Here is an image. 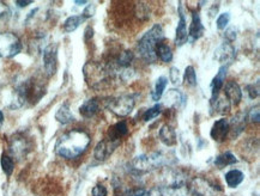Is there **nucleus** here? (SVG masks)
Segmentation results:
<instances>
[{
  "label": "nucleus",
  "mask_w": 260,
  "mask_h": 196,
  "mask_svg": "<svg viewBox=\"0 0 260 196\" xmlns=\"http://www.w3.org/2000/svg\"><path fill=\"white\" fill-rule=\"evenodd\" d=\"M91 143V138L86 130L72 129L56 140L55 152L65 159H76L83 155Z\"/></svg>",
  "instance_id": "f257e3e1"
},
{
  "label": "nucleus",
  "mask_w": 260,
  "mask_h": 196,
  "mask_svg": "<svg viewBox=\"0 0 260 196\" xmlns=\"http://www.w3.org/2000/svg\"><path fill=\"white\" fill-rule=\"evenodd\" d=\"M163 41H165V30L161 24H155L151 29L144 34L143 38L138 42L137 49L143 60H145L148 64H154L157 60V45Z\"/></svg>",
  "instance_id": "f03ea898"
},
{
  "label": "nucleus",
  "mask_w": 260,
  "mask_h": 196,
  "mask_svg": "<svg viewBox=\"0 0 260 196\" xmlns=\"http://www.w3.org/2000/svg\"><path fill=\"white\" fill-rule=\"evenodd\" d=\"M83 73L86 81L92 89H100L114 75L109 65H103L100 62L90 61L87 62L83 67Z\"/></svg>",
  "instance_id": "7ed1b4c3"
},
{
  "label": "nucleus",
  "mask_w": 260,
  "mask_h": 196,
  "mask_svg": "<svg viewBox=\"0 0 260 196\" xmlns=\"http://www.w3.org/2000/svg\"><path fill=\"white\" fill-rule=\"evenodd\" d=\"M165 164H167V160L163 153L156 152L151 155H142L130 161L129 171L135 176H142Z\"/></svg>",
  "instance_id": "20e7f679"
},
{
  "label": "nucleus",
  "mask_w": 260,
  "mask_h": 196,
  "mask_svg": "<svg viewBox=\"0 0 260 196\" xmlns=\"http://www.w3.org/2000/svg\"><path fill=\"white\" fill-rule=\"evenodd\" d=\"M162 182L171 196H187L188 187L186 176L179 170H167L163 172Z\"/></svg>",
  "instance_id": "39448f33"
},
{
  "label": "nucleus",
  "mask_w": 260,
  "mask_h": 196,
  "mask_svg": "<svg viewBox=\"0 0 260 196\" xmlns=\"http://www.w3.org/2000/svg\"><path fill=\"white\" fill-rule=\"evenodd\" d=\"M106 108L119 118H126L133 112L135 99L132 95H121L118 97L107 98Z\"/></svg>",
  "instance_id": "423d86ee"
},
{
  "label": "nucleus",
  "mask_w": 260,
  "mask_h": 196,
  "mask_svg": "<svg viewBox=\"0 0 260 196\" xmlns=\"http://www.w3.org/2000/svg\"><path fill=\"white\" fill-rule=\"evenodd\" d=\"M22 42L18 36L12 33L0 34V56L2 58H13L21 53Z\"/></svg>",
  "instance_id": "0eeeda50"
},
{
  "label": "nucleus",
  "mask_w": 260,
  "mask_h": 196,
  "mask_svg": "<svg viewBox=\"0 0 260 196\" xmlns=\"http://www.w3.org/2000/svg\"><path fill=\"white\" fill-rule=\"evenodd\" d=\"M188 193L193 196H214L216 190V184L211 183L203 177L193 178L188 184Z\"/></svg>",
  "instance_id": "6e6552de"
},
{
  "label": "nucleus",
  "mask_w": 260,
  "mask_h": 196,
  "mask_svg": "<svg viewBox=\"0 0 260 196\" xmlns=\"http://www.w3.org/2000/svg\"><path fill=\"white\" fill-rule=\"evenodd\" d=\"M58 47L56 44H49L43 52L44 71L48 76H53L58 67Z\"/></svg>",
  "instance_id": "1a4fd4ad"
},
{
  "label": "nucleus",
  "mask_w": 260,
  "mask_h": 196,
  "mask_svg": "<svg viewBox=\"0 0 260 196\" xmlns=\"http://www.w3.org/2000/svg\"><path fill=\"white\" fill-rule=\"evenodd\" d=\"M120 145V143H114V141L108 140V139H103L100 143L96 145L94 150V157L96 160L104 161L107 160L113 152L115 151V149Z\"/></svg>",
  "instance_id": "9d476101"
},
{
  "label": "nucleus",
  "mask_w": 260,
  "mask_h": 196,
  "mask_svg": "<svg viewBox=\"0 0 260 196\" xmlns=\"http://www.w3.org/2000/svg\"><path fill=\"white\" fill-rule=\"evenodd\" d=\"M192 21L191 24H189V29H188V42H194L197 39H199L204 35L205 28L202 23V18H200V13L199 11L193 10L192 11Z\"/></svg>",
  "instance_id": "9b49d317"
},
{
  "label": "nucleus",
  "mask_w": 260,
  "mask_h": 196,
  "mask_svg": "<svg viewBox=\"0 0 260 196\" xmlns=\"http://www.w3.org/2000/svg\"><path fill=\"white\" fill-rule=\"evenodd\" d=\"M229 135V121L227 118H219L214 123L210 130V136L216 143H224Z\"/></svg>",
  "instance_id": "f8f14e48"
},
{
  "label": "nucleus",
  "mask_w": 260,
  "mask_h": 196,
  "mask_svg": "<svg viewBox=\"0 0 260 196\" xmlns=\"http://www.w3.org/2000/svg\"><path fill=\"white\" fill-rule=\"evenodd\" d=\"M235 54L236 52L234 45H231V43H229V42H224L215 52V59L223 64V66H225V65L231 64L234 61Z\"/></svg>",
  "instance_id": "ddd939ff"
},
{
  "label": "nucleus",
  "mask_w": 260,
  "mask_h": 196,
  "mask_svg": "<svg viewBox=\"0 0 260 196\" xmlns=\"http://www.w3.org/2000/svg\"><path fill=\"white\" fill-rule=\"evenodd\" d=\"M179 23L176 28V36H175V44L177 47H181L187 42L188 34H187V23H186V17L183 13L182 2H179Z\"/></svg>",
  "instance_id": "4468645a"
},
{
  "label": "nucleus",
  "mask_w": 260,
  "mask_h": 196,
  "mask_svg": "<svg viewBox=\"0 0 260 196\" xmlns=\"http://www.w3.org/2000/svg\"><path fill=\"white\" fill-rule=\"evenodd\" d=\"M246 123H247V114L239 113L231 118V121L229 122V135L230 139L239 138L240 134L244 132L246 128Z\"/></svg>",
  "instance_id": "2eb2a0df"
},
{
  "label": "nucleus",
  "mask_w": 260,
  "mask_h": 196,
  "mask_svg": "<svg viewBox=\"0 0 260 196\" xmlns=\"http://www.w3.org/2000/svg\"><path fill=\"white\" fill-rule=\"evenodd\" d=\"M10 151L17 159H22L29 151V144L22 135H15L10 141Z\"/></svg>",
  "instance_id": "dca6fc26"
},
{
  "label": "nucleus",
  "mask_w": 260,
  "mask_h": 196,
  "mask_svg": "<svg viewBox=\"0 0 260 196\" xmlns=\"http://www.w3.org/2000/svg\"><path fill=\"white\" fill-rule=\"evenodd\" d=\"M224 97L231 106H237L242 99V90L236 81L230 80L224 85Z\"/></svg>",
  "instance_id": "f3484780"
},
{
  "label": "nucleus",
  "mask_w": 260,
  "mask_h": 196,
  "mask_svg": "<svg viewBox=\"0 0 260 196\" xmlns=\"http://www.w3.org/2000/svg\"><path fill=\"white\" fill-rule=\"evenodd\" d=\"M186 101H187V97H186L182 92H180V91L176 89H171L168 90V92H167L165 97H163V106L173 108L179 107L180 104H181V107H185Z\"/></svg>",
  "instance_id": "a211bd4d"
},
{
  "label": "nucleus",
  "mask_w": 260,
  "mask_h": 196,
  "mask_svg": "<svg viewBox=\"0 0 260 196\" xmlns=\"http://www.w3.org/2000/svg\"><path fill=\"white\" fill-rule=\"evenodd\" d=\"M127 133H129V127H127L126 121H120L109 127L106 139L114 141V143H120L121 139L127 135Z\"/></svg>",
  "instance_id": "6ab92c4d"
},
{
  "label": "nucleus",
  "mask_w": 260,
  "mask_h": 196,
  "mask_svg": "<svg viewBox=\"0 0 260 196\" xmlns=\"http://www.w3.org/2000/svg\"><path fill=\"white\" fill-rule=\"evenodd\" d=\"M227 72H228L227 66H222L218 70V72H217L216 77L213 79V81H211V99L216 98L217 96L219 95V92H221L223 86H224L225 78H227Z\"/></svg>",
  "instance_id": "aec40b11"
},
{
  "label": "nucleus",
  "mask_w": 260,
  "mask_h": 196,
  "mask_svg": "<svg viewBox=\"0 0 260 196\" xmlns=\"http://www.w3.org/2000/svg\"><path fill=\"white\" fill-rule=\"evenodd\" d=\"M231 104L229 103V101L224 96L218 95L216 98L210 99V110L211 114L216 113L219 115H227L230 112Z\"/></svg>",
  "instance_id": "412c9836"
},
{
  "label": "nucleus",
  "mask_w": 260,
  "mask_h": 196,
  "mask_svg": "<svg viewBox=\"0 0 260 196\" xmlns=\"http://www.w3.org/2000/svg\"><path fill=\"white\" fill-rule=\"evenodd\" d=\"M158 136H160V140L169 147L174 146V145H176L177 143L176 132H175V129L172 126H169V124H163V126L161 127L160 132H158Z\"/></svg>",
  "instance_id": "4be33fe9"
},
{
  "label": "nucleus",
  "mask_w": 260,
  "mask_h": 196,
  "mask_svg": "<svg viewBox=\"0 0 260 196\" xmlns=\"http://www.w3.org/2000/svg\"><path fill=\"white\" fill-rule=\"evenodd\" d=\"M100 110V99L98 98H91L87 101L81 108H79V113L83 118H90L95 116Z\"/></svg>",
  "instance_id": "5701e85b"
},
{
  "label": "nucleus",
  "mask_w": 260,
  "mask_h": 196,
  "mask_svg": "<svg viewBox=\"0 0 260 196\" xmlns=\"http://www.w3.org/2000/svg\"><path fill=\"white\" fill-rule=\"evenodd\" d=\"M245 180L244 172L240 170H230L225 174V182L229 188H236Z\"/></svg>",
  "instance_id": "b1692460"
},
{
  "label": "nucleus",
  "mask_w": 260,
  "mask_h": 196,
  "mask_svg": "<svg viewBox=\"0 0 260 196\" xmlns=\"http://www.w3.org/2000/svg\"><path fill=\"white\" fill-rule=\"evenodd\" d=\"M236 163H237V158L230 151L222 153V155L217 156L216 159H215V165L218 167V169H223V167L233 165V164Z\"/></svg>",
  "instance_id": "393cba45"
},
{
  "label": "nucleus",
  "mask_w": 260,
  "mask_h": 196,
  "mask_svg": "<svg viewBox=\"0 0 260 196\" xmlns=\"http://www.w3.org/2000/svg\"><path fill=\"white\" fill-rule=\"evenodd\" d=\"M156 56L162 62L169 64V62H172V60H173V50L165 42H161L156 48Z\"/></svg>",
  "instance_id": "a878e982"
},
{
  "label": "nucleus",
  "mask_w": 260,
  "mask_h": 196,
  "mask_svg": "<svg viewBox=\"0 0 260 196\" xmlns=\"http://www.w3.org/2000/svg\"><path fill=\"white\" fill-rule=\"evenodd\" d=\"M55 118L56 121L60 122L61 124H67L73 121V118H73L69 103H64L63 106L59 108V110L55 114Z\"/></svg>",
  "instance_id": "bb28decb"
},
{
  "label": "nucleus",
  "mask_w": 260,
  "mask_h": 196,
  "mask_svg": "<svg viewBox=\"0 0 260 196\" xmlns=\"http://www.w3.org/2000/svg\"><path fill=\"white\" fill-rule=\"evenodd\" d=\"M167 84H168V78H167V77L161 76L160 78L157 79L156 85H155V90L154 92H152V99H154L155 102H158L163 97V93H165Z\"/></svg>",
  "instance_id": "cd10ccee"
},
{
  "label": "nucleus",
  "mask_w": 260,
  "mask_h": 196,
  "mask_svg": "<svg viewBox=\"0 0 260 196\" xmlns=\"http://www.w3.org/2000/svg\"><path fill=\"white\" fill-rule=\"evenodd\" d=\"M84 21H86V18H84L82 15L69 17L64 23V30L66 31V33H72V31L77 29L79 25H81Z\"/></svg>",
  "instance_id": "c85d7f7f"
},
{
  "label": "nucleus",
  "mask_w": 260,
  "mask_h": 196,
  "mask_svg": "<svg viewBox=\"0 0 260 196\" xmlns=\"http://www.w3.org/2000/svg\"><path fill=\"white\" fill-rule=\"evenodd\" d=\"M183 84L187 85V86H191V87H196L198 85L197 75H196V71H194L193 66L186 67L185 75H183Z\"/></svg>",
  "instance_id": "c756f323"
},
{
  "label": "nucleus",
  "mask_w": 260,
  "mask_h": 196,
  "mask_svg": "<svg viewBox=\"0 0 260 196\" xmlns=\"http://www.w3.org/2000/svg\"><path fill=\"white\" fill-rule=\"evenodd\" d=\"M0 164H1V169L4 171V174L6 176H11L13 172V169H15V161H13V158L10 157L7 155H2L1 159H0Z\"/></svg>",
  "instance_id": "7c9ffc66"
},
{
  "label": "nucleus",
  "mask_w": 260,
  "mask_h": 196,
  "mask_svg": "<svg viewBox=\"0 0 260 196\" xmlns=\"http://www.w3.org/2000/svg\"><path fill=\"white\" fill-rule=\"evenodd\" d=\"M134 16L137 17L138 19H140V21H148L150 18L148 5L143 1L137 2V5H135L134 7Z\"/></svg>",
  "instance_id": "2f4dec72"
},
{
  "label": "nucleus",
  "mask_w": 260,
  "mask_h": 196,
  "mask_svg": "<svg viewBox=\"0 0 260 196\" xmlns=\"http://www.w3.org/2000/svg\"><path fill=\"white\" fill-rule=\"evenodd\" d=\"M161 110H162V106H161V104H156V106L150 108V109H148L143 114V121L149 122L154 120V118H156L157 116L161 115Z\"/></svg>",
  "instance_id": "473e14b6"
},
{
  "label": "nucleus",
  "mask_w": 260,
  "mask_h": 196,
  "mask_svg": "<svg viewBox=\"0 0 260 196\" xmlns=\"http://www.w3.org/2000/svg\"><path fill=\"white\" fill-rule=\"evenodd\" d=\"M229 22H230V13L225 12L218 16L216 21V25L219 30H225L228 28Z\"/></svg>",
  "instance_id": "72a5a7b5"
},
{
  "label": "nucleus",
  "mask_w": 260,
  "mask_h": 196,
  "mask_svg": "<svg viewBox=\"0 0 260 196\" xmlns=\"http://www.w3.org/2000/svg\"><path fill=\"white\" fill-rule=\"evenodd\" d=\"M169 80L174 85H179L181 83V75H180V71L176 67H172L169 70Z\"/></svg>",
  "instance_id": "f704fd0d"
},
{
  "label": "nucleus",
  "mask_w": 260,
  "mask_h": 196,
  "mask_svg": "<svg viewBox=\"0 0 260 196\" xmlns=\"http://www.w3.org/2000/svg\"><path fill=\"white\" fill-rule=\"evenodd\" d=\"M246 91L248 92L251 99H256L259 97V81H257V84H250L246 86Z\"/></svg>",
  "instance_id": "c9c22d12"
},
{
  "label": "nucleus",
  "mask_w": 260,
  "mask_h": 196,
  "mask_svg": "<svg viewBox=\"0 0 260 196\" xmlns=\"http://www.w3.org/2000/svg\"><path fill=\"white\" fill-rule=\"evenodd\" d=\"M247 118H250L252 123H257V124L259 123V121H260L259 106H256L254 108H252V109H251V112L248 113V115H247Z\"/></svg>",
  "instance_id": "e433bc0d"
},
{
  "label": "nucleus",
  "mask_w": 260,
  "mask_h": 196,
  "mask_svg": "<svg viewBox=\"0 0 260 196\" xmlns=\"http://www.w3.org/2000/svg\"><path fill=\"white\" fill-rule=\"evenodd\" d=\"M224 39H225V42H229V43H231V42H233L234 39H236V30H235V28L231 27V28H227V29H225Z\"/></svg>",
  "instance_id": "4c0bfd02"
},
{
  "label": "nucleus",
  "mask_w": 260,
  "mask_h": 196,
  "mask_svg": "<svg viewBox=\"0 0 260 196\" xmlns=\"http://www.w3.org/2000/svg\"><path fill=\"white\" fill-rule=\"evenodd\" d=\"M124 196H149V194H148V190L143 188H135V189L127 190Z\"/></svg>",
  "instance_id": "58836bf2"
},
{
  "label": "nucleus",
  "mask_w": 260,
  "mask_h": 196,
  "mask_svg": "<svg viewBox=\"0 0 260 196\" xmlns=\"http://www.w3.org/2000/svg\"><path fill=\"white\" fill-rule=\"evenodd\" d=\"M91 194L92 196H107L108 195V192H107L106 187L102 186V184H97V186H95L92 188Z\"/></svg>",
  "instance_id": "ea45409f"
},
{
  "label": "nucleus",
  "mask_w": 260,
  "mask_h": 196,
  "mask_svg": "<svg viewBox=\"0 0 260 196\" xmlns=\"http://www.w3.org/2000/svg\"><path fill=\"white\" fill-rule=\"evenodd\" d=\"M95 12H96L95 5L94 4H90V5H87V6L86 7V10L83 11L82 16H83L86 19L87 18H91V17L95 15Z\"/></svg>",
  "instance_id": "a19ab883"
},
{
  "label": "nucleus",
  "mask_w": 260,
  "mask_h": 196,
  "mask_svg": "<svg viewBox=\"0 0 260 196\" xmlns=\"http://www.w3.org/2000/svg\"><path fill=\"white\" fill-rule=\"evenodd\" d=\"M10 13V8H8L7 5L0 1V18H7Z\"/></svg>",
  "instance_id": "79ce46f5"
},
{
  "label": "nucleus",
  "mask_w": 260,
  "mask_h": 196,
  "mask_svg": "<svg viewBox=\"0 0 260 196\" xmlns=\"http://www.w3.org/2000/svg\"><path fill=\"white\" fill-rule=\"evenodd\" d=\"M148 194L149 196H165L163 192L160 188H151L148 190Z\"/></svg>",
  "instance_id": "37998d69"
},
{
  "label": "nucleus",
  "mask_w": 260,
  "mask_h": 196,
  "mask_svg": "<svg viewBox=\"0 0 260 196\" xmlns=\"http://www.w3.org/2000/svg\"><path fill=\"white\" fill-rule=\"evenodd\" d=\"M92 35H94V29H92V27H87L86 29V34H84V36H86V41H87V39H92Z\"/></svg>",
  "instance_id": "c03bdc74"
},
{
  "label": "nucleus",
  "mask_w": 260,
  "mask_h": 196,
  "mask_svg": "<svg viewBox=\"0 0 260 196\" xmlns=\"http://www.w3.org/2000/svg\"><path fill=\"white\" fill-rule=\"evenodd\" d=\"M32 0H17L16 1V5L18 7H25V6H28V5H30L32 4Z\"/></svg>",
  "instance_id": "a18cd8bd"
},
{
  "label": "nucleus",
  "mask_w": 260,
  "mask_h": 196,
  "mask_svg": "<svg viewBox=\"0 0 260 196\" xmlns=\"http://www.w3.org/2000/svg\"><path fill=\"white\" fill-rule=\"evenodd\" d=\"M76 4H77V5H84V4H87V1H86V0H78V1H76Z\"/></svg>",
  "instance_id": "49530a36"
},
{
  "label": "nucleus",
  "mask_w": 260,
  "mask_h": 196,
  "mask_svg": "<svg viewBox=\"0 0 260 196\" xmlns=\"http://www.w3.org/2000/svg\"><path fill=\"white\" fill-rule=\"evenodd\" d=\"M2 121H4V114H2L1 110H0V124L2 123Z\"/></svg>",
  "instance_id": "de8ad7c7"
}]
</instances>
